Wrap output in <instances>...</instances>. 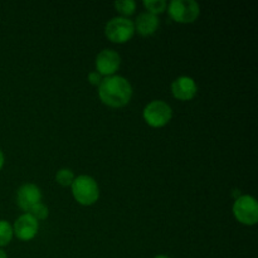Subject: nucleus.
<instances>
[{"label":"nucleus","mask_w":258,"mask_h":258,"mask_svg":"<svg viewBox=\"0 0 258 258\" xmlns=\"http://www.w3.org/2000/svg\"><path fill=\"white\" fill-rule=\"evenodd\" d=\"M98 97L108 107L122 108L133 98V86L122 76L105 77L98 86Z\"/></svg>","instance_id":"f257e3e1"},{"label":"nucleus","mask_w":258,"mask_h":258,"mask_svg":"<svg viewBox=\"0 0 258 258\" xmlns=\"http://www.w3.org/2000/svg\"><path fill=\"white\" fill-rule=\"evenodd\" d=\"M71 189L75 201L81 206H93L100 198V188L97 181L90 175H80L75 178Z\"/></svg>","instance_id":"f03ea898"},{"label":"nucleus","mask_w":258,"mask_h":258,"mask_svg":"<svg viewBox=\"0 0 258 258\" xmlns=\"http://www.w3.org/2000/svg\"><path fill=\"white\" fill-rule=\"evenodd\" d=\"M143 117L150 127H164L173 118V108L165 101L154 100L144 107Z\"/></svg>","instance_id":"7ed1b4c3"},{"label":"nucleus","mask_w":258,"mask_h":258,"mask_svg":"<svg viewBox=\"0 0 258 258\" xmlns=\"http://www.w3.org/2000/svg\"><path fill=\"white\" fill-rule=\"evenodd\" d=\"M105 35L112 43L123 44L133 39L135 35V27L133 20L123 17H115L105 25Z\"/></svg>","instance_id":"20e7f679"},{"label":"nucleus","mask_w":258,"mask_h":258,"mask_svg":"<svg viewBox=\"0 0 258 258\" xmlns=\"http://www.w3.org/2000/svg\"><path fill=\"white\" fill-rule=\"evenodd\" d=\"M168 13L174 22L190 24L201 15V7L194 0H173L169 3Z\"/></svg>","instance_id":"39448f33"},{"label":"nucleus","mask_w":258,"mask_h":258,"mask_svg":"<svg viewBox=\"0 0 258 258\" xmlns=\"http://www.w3.org/2000/svg\"><path fill=\"white\" fill-rule=\"evenodd\" d=\"M233 216L243 226H254L258 222V203L252 196H241L233 203Z\"/></svg>","instance_id":"423d86ee"},{"label":"nucleus","mask_w":258,"mask_h":258,"mask_svg":"<svg viewBox=\"0 0 258 258\" xmlns=\"http://www.w3.org/2000/svg\"><path fill=\"white\" fill-rule=\"evenodd\" d=\"M38 231H39V222L29 213L22 214L13 226L14 236L23 242H29L34 239Z\"/></svg>","instance_id":"0eeeda50"},{"label":"nucleus","mask_w":258,"mask_h":258,"mask_svg":"<svg viewBox=\"0 0 258 258\" xmlns=\"http://www.w3.org/2000/svg\"><path fill=\"white\" fill-rule=\"evenodd\" d=\"M96 72L101 76L110 77L115 76L121 66V57L116 50L113 49H103L96 57Z\"/></svg>","instance_id":"6e6552de"},{"label":"nucleus","mask_w":258,"mask_h":258,"mask_svg":"<svg viewBox=\"0 0 258 258\" xmlns=\"http://www.w3.org/2000/svg\"><path fill=\"white\" fill-rule=\"evenodd\" d=\"M42 202V190L33 183H25L18 189L17 204L23 212L28 213L35 204Z\"/></svg>","instance_id":"1a4fd4ad"},{"label":"nucleus","mask_w":258,"mask_h":258,"mask_svg":"<svg viewBox=\"0 0 258 258\" xmlns=\"http://www.w3.org/2000/svg\"><path fill=\"white\" fill-rule=\"evenodd\" d=\"M171 93L179 101H191L198 93V85L194 78L180 76L171 83Z\"/></svg>","instance_id":"9d476101"},{"label":"nucleus","mask_w":258,"mask_h":258,"mask_svg":"<svg viewBox=\"0 0 258 258\" xmlns=\"http://www.w3.org/2000/svg\"><path fill=\"white\" fill-rule=\"evenodd\" d=\"M159 25H160L159 18L148 12L139 14L136 20L134 22L135 33L138 32V34H140L141 37H150V35L155 34Z\"/></svg>","instance_id":"9b49d317"},{"label":"nucleus","mask_w":258,"mask_h":258,"mask_svg":"<svg viewBox=\"0 0 258 258\" xmlns=\"http://www.w3.org/2000/svg\"><path fill=\"white\" fill-rule=\"evenodd\" d=\"M144 8L148 10V13L158 17L159 14H163L168 8V3L165 0H144Z\"/></svg>","instance_id":"f8f14e48"},{"label":"nucleus","mask_w":258,"mask_h":258,"mask_svg":"<svg viewBox=\"0 0 258 258\" xmlns=\"http://www.w3.org/2000/svg\"><path fill=\"white\" fill-rule=\"evenodd\" d=\"M14 233H13V226L8 221L0 219V247L8 246L12 242Z\"/></svg>","instance_id":"ddd939ff"},{"label":"nucleus","mask_w":258,"mask_h":258,"mask_svg":"<svg viewBox=\"0 0 258 258\" xmlns=\"http://www.w3.org/2000/svg\"><path fill=\"white\" fill-rule=\"evenodd\" d=\"M113 7L123 18H127L135 13L136 3L134 0H121V2H116Z\"/></svg>","instance_id":"4468645a"},{"label":"nucleus","mask_w":258,"mask_h":258,"mask_svg":"<svg viewBox=\"0 0 258 258\" xmlns=\"http://www.w3.org/2000/svg\"><path fill=\"white\" fill-rule=\"evenodd\" d=\"M75 173L71 169L63 168L57 171L55 174V181L62 186H71L72 185L73 180H75Z\"/></svg>","instance_id":"2eb2a0df"},{"label":"nucleus","mask_w":258,"mask_h":258,"mask_svg":"<svg viewBox=\"0 0 258 258\" xmlns=\"http://www.w3.org/2000/svg\"><path fill=\"white\" fill-rule=\"evenodd\" d=\"M28 213L32 214V216L34 217L37 221H44V219H47L49 212H48L47 206H45V204H43L42 202H40V203L35 204V206L33 207V208L30 209Z\"/></svg>","instance_id":"dca6fc26"},{"label":"nucleus","mask_w":258,"mask_h":258,"mask_svg":"<svg viewBox=\"0 0 258 258\" xmlns=\"http://www.w3.org/2000/svg\"><path fill=\"white\" fill-rule=\"evenodd\" d=\"M88 81H90L92 86H100L101 81H102V76L98 72H96V71H93V72L88 73Z\"/></svg>","instance_id":"f3484780"},{"label":"nucleus","mask_w":258,"mask_h":258,"mask_svg":"<svg viewBox=\"0 0 258 258\" xmlns=\"http://www.w3.org/2000/svg\"><path fill=\"white\" fill-rule=\"evenodd\" d=\"M4 163H5L4 153H3V150H2V149H0V171H2L3 166H4Z\"/></svg>","instance_id":"a211bd4d"},{"label":"nucleus","mask_w":258,"mask_h":258,"mask_svg":"<svg viewBox=\"0 0 258 258\" xmlns=\"http://www.w3.org/2000/svg\"><path fill=\"white\" fill-rule=\"evenodd\" d=\"M0 258H8L7 253H5V251H3L2 248H0Z\"/></svg>","instance_id":"6ab92c4d"},{"label":"nucleus","mask_w":258,"mask_h":258,"mask_svg":"<svg viewBox=\"0 0 258 258\" xmlns=\"http://www.w3.org/2000/svg\"><path fill=\"white\" fill-rule=\"evenodd\" d=\"M154 258H170V257L165 256V254H159V256H155Z\"/></svg>","instance_id":"aec40b11"}]
</instances>
